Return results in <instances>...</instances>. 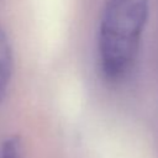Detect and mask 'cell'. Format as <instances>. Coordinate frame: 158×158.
I'll list each match as a JSON object with an SVG mask.
<instances>
[{"instance_id": "obj_3", "label": "cell", "mask_w": 158, "mask_h": 158, "mask_svg": "<svg viewBox=\"0 0 158 158\" xmlns=\"http://www.w3.org/2000/svg\"><path fill=\"white\" fill-rule=\"evenodd\" d=\"M0 158H22V147L19 138L10 137L0 143Z\"/></svg>"}, {"instance_id": "obj_2", "label": "cell", "mask_w": 158, "mask_h": 158, "mask_svg": "<svg viewBox=\"0 0 158 158\" xmlns=\"http://www.w3.org/2000/svg\"><path fill=\"white\" fill-rule=\"evenodd\" d=\"M12 74V51L6 32L0 26V101Z\"/></svg>"}, {"instance_id": "obj_1", "label": "cell", "mask_w": 158, "mask_h": 158, "mask_svg": "<svg viewBox=\"0 0 158 158\" xmlns=\"http://www.w3.org/2000/svg\"><path fill=\"white\" fill-rule=\"evenodd\" d=\"M149 12V0H106L98 28V58L104 77L123 79L133 68Z\"/></svg>"}]
</instances>
